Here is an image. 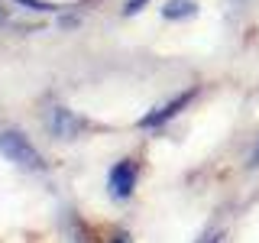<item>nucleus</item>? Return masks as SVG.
Here are the masks:
<instances>
[{"instance_id": "1", "label": "nucleus", "mask_w": 259, "mask_h": 243, "mask_svg": "<svg viewBox=\"0 0 259 243\" xmlns=\"http://www.w3.org/2000/svg\"><path fill=\"white\" fill-rule=\"evenodd\" d=\"M0 156H4L7 162H13L16 169H23V172H46L42 152L13 127L0 130Z\"/></svg>"}, {"instance_id": "2", "label": "nucleus", "mask_w": 259, "mask_h": 243, "mask_svg": "<svg viewBox=\"0 0 259 243\" xmlns=\"http://www.w3.org/2000/svg\"><path fill=\"white\" fill-rule=\"evenodd\" d=\"M136 178H140L136 159H120L107 175V188H110V194L117 201H126L130 194H133V188H136Z\"/></svg>"}, {"instance_id": "3", "label": "nucleus", "mask_w": 259, "mask_h": 243, "mask_svg": "<svg viewBox=\"0 0 259 243\" xmlns=\"http://www.w3.org/2000/svg\"><path fill=\"white\" fill-rule=\"evenodd\" d=\"M194 94H198V88H191V91H185V94H175L172 101L159 104L156 110H149V113H146V117L140 120V127H143V130H159V127H165L168 120L178 117V113H182V110H185V107H188V104L194 101Z\"/></svg>"}, {"instance_id": "4", "label": "nucleus", "mask_w": 259, "mask_h": 243, "mask_svg": "<svg viewBox=\"0 0 259 243\" xmlns=\"http://www.w3.org/2000/svg\"><path fill=\"white\" fill-rule=\"evenodd\" d=\"M46 127L52 130V136H59V140H75V136L84 130V120L75 117L68 107H49L46 110Z\"/></svg>"}, {"instance_id": "5", "label": "nucleus", "mask_w": 259, "mask_h": 243, "mask_svg": "<svg viewBox=\"0 0 259 243\" xmlns=\"http://www.w3.org/2000/svg\"><path fill=\"white\" fill-rule=\"evenodd\" d=\"M194 13H198V4H194V0H168V4L162 7V16H165V20H191Z\"/></svg>"}, {"instance_id": "6", "label": "nucleus", "mask_w": 259, "mask_h": 243, "mask_svg": "<svg viewBox=\"0 0 259 243\" xmlns=\"http://www.w3.org/2000/svg\"><path fill=\"white\" fill-rule=\"evenodd\" d=\"M16 4L29 7V10H39V13H49V10H55L52 4H42V0H16Z\"/></svg>"}, {"instance_id": "7", "label": "nucleus", "mask_w": 259, "mask_h": 243, "mask_svg": "<svg viewBox=\"0 0 259 243\" xmlns=\"http://www.w3.org/2000/svg\"><path fill=\"white\" fill-rule=\"evenodd\" d=\"M146 4H149V0H126V7H123V16H133V13H140Z\"/></svg>"}, {"instance_id": "8", "label": "nucleus", "mask_w": 259, "mask_h": 243, "mask_svg": "<svg viewBox=\"0 0 259 243\" xmlns=\"http://www.w3.org/2000/svg\"><path fill=\"white\" fill-rule=\"evenodd\" d=\"M253 166H259V146H256V152H253Z\"/></svg>"}, {"instance_id": "9", "label": "nucleus", "mask_w": 259, "mask_h": 243, "mask_svg": "<svg viewBox=\"0 0 259 243\" xmlns=\"http://www.w3.org/2000/svg\"><path fill=\"white\" fill-rule=\"evenodd\" d=\"M0 23H7V10H4V7H0Z\"/></svg>"}, {"instance_id": "10", "label": "nucleus", "mask_w": 259, "mask_h": 243, "mask_svg": "<svg viewBox=\"0 0 259 243\" xmlns=\"http://www.w3.org/2000/svg\"><path fill=\"white\" fill-rule=\"evenodd\" d=\"M113 243H130V240H126V237H117V240H113Z\"/></svg>"}]
</instances>
